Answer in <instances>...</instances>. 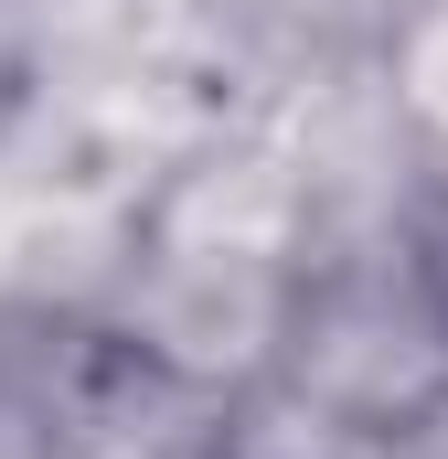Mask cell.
Returning a JSON list of instances; mask_svg holds the SVG:
<instances>
[{"label":"cell","instance_id":"6da1fadb","mask_svg":"<svg viewBox=\"0 0 448 459\" xmlns=\"http://www.w3.org/2000/svg\"><path fill=\"white\" fill-rule=\"evenodd\" d=\"M278 395L332 417L341 438H406L448 406V214L332 235L299 267Z\"/></svg>","mask_w":448,"mask_h":459},{"label":"cell","instance_id":"7a4b0ae2","mask_svg":"<svg viewBox=\"0 0 448 459\" xmlns=\"http://www.w3.org/2000/svg\"><path fill=\"white\" fill-rule=\"evenodd\" d=\"M289 310H299V267L193 256V246H139L97 332H108V342H128L139 363H160V374H182L193 395L246 406L256 385H278Z\"/></svg>","mask_w":448,"mask_h":459},{"label":"cell","instance_id":"3957f363","mask_svg":"<svg viewBox=\"0 0 448 459\" xmlns=\"http://www.w3.org/2000/svg\"><path fill=\"white\" fill-rule=\"evenodd\" d=\"M384 86L406 108V139L427 160V193L448 214V0H406L395 32H384Z\"/></svg>","mask_w":448,"mask_h":459},{"label":"cell","instance_id":"277c9868","mask_svg":"<svg viewBox=\"0 0 448 459\" xmlns=\"http://www.w3.org/2000/svg\"><path fill=\"white\" fill-rule=\"evenodd\" d=\"M214 459H384V449H374V438H341L332 417H310L299 395L256 385V395L235 406V428H224Z\"/></svg>","mask_w":448,"mask_h":459},{"label":"cell","instance_id":"5b68a950","mask_svg":"<svg viewBox=\"0 0 448 459\" xmlns=\"http://www.w3.org/2000/svg\"><path fill=\"white\" fill-rule=\"evenodd\" d=\"M384 459H448V406H438V417H417L406 438H384Z\"/></svg>","mask_w":448,"mask_h":459}]
</instances>
